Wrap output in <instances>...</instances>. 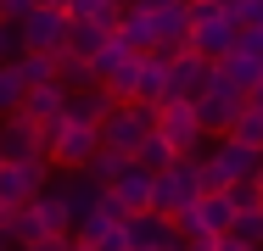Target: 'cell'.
Returning <instances> with one entry per match:
<instances>
[{"mask_svg": "<svg viewBox=\"0 0 263 251\" xmlns=\"http://www.w3.org/2000/svg\"><path fill=\"white\" fill-rule=\"evenodd\" d=\"M208 196V173H202V156H174V168L152 173V212L157 218H174L185 206Z\"/></svg>", "mask_w": 263, "mask_h": 251, "instance_id": "1", "label": "cell"}, {"mask_svg": "<svg viewBox=\"0 0 263 251\" xmlns=\"http://www.w3.org/2000/svg\"><path fill=\"white\" fill-rule=\"evenodd\" d=\"M96 134H101V145H106V151H118V156H129V162H135V151L157 134V106L118 100V106L101 117V129H96Z\"/></svg>", "mask_w": 263, "mask_h": 251, "instance_id": "2", "label": "cell"}, {"mask_svg": "<svg viewBox=\"0 0 263 251\" xmlns=\"http://www.w3.org/2000/svg\"><path fill=\"white\" fill-rule=\"evenodd\" d=\"M235 23H230V11L224 6H213V0H191V50L196 56H208V61H218V56H230L235 50Z\"/></svg>", "mask_w": 263, "mask_h": 251, "instance_id": "3", "label": "cell"}, {"mask_svg": "<svg viewBox=\"0 0 263 251\" xmlns=\"http://www.w3.org/2000/svg\"><path fill=\"white\" fill-rule=\"evenodd\" d=\"M202 173H208V190H230V184H247L252 173H258V151H247L241 140H230V134H218L202 156Z\"/></svg>", "mask_w": 263, "mask_h": 251, "instance_id": "4", "label": "cell"}, {"mask_svg": "<svg viewBox=\"0 0 263 251\" xmlns=\"http://www.w3.org/2000/svg\"><path fill=\"white\" fill-rule=\"evenodd\" d=\"M196 106V123H202V134H230L235 129V117H241V106H247V95L213 67V78H208V90L191 100Z\"/></svg>", "mask_w": 263, "mask_h": 251, "instance_id": "5", "label": "cell"}, {"mask_svg": "<svg viewBox=\"0 0 263 251\" xmlns=\"http://www.w3.org/2000/svg\"><path fill=\"white\" fill-rule=\"evenodd\" d=\"M45 184H51V162H45V156H34V162H6V168H0V206L17 212V206H28V201L40 196Z\"/></svg>", "mask_w": 263, "mask_h": 251, "instance_id": "6", "label": "cell"}, {"mask_svg": "<svg viewBox=\"0 0 263 251\" xmlns=\"http://www.w3.org/2000/svg\"><path fill=\"white\" fill-rule=\"evenodd\" d=\"M157 140H168L179 156H196V145H202L208 134H202V123H196V106H191V100H162L157 106Z\"/></svg>", "mask_w": 263, "mask_h": 251, "instance_id": "7", "label": "cell"}, {"mask_svg": "<svg viewBox=\"0 0 263 251\" xmlns=\"http://www.w3.org/2000/svg\"><path fill=\"white\" fill-rule=\"evenodd\" d=\"M51 190L62 196L67 218H73V229H79V223H84V218L101 206V196H106V190L90 179V173H84V168H62V173H51Z\"/></svg>", "mask_w": 263, "mask_h": 251, "instance_id": "8", "label": "cell"}, {"mask_svg": "<svg viewBox=\"0 0 263 251\" xmlns=\"http://www.w3.org/2000/svg\"><path fill=\"white\" fill-rule=\"evenodd\" d=\"M17 39H23V50H45V56H56L62 39H67V11H56V6H34V11L17 23Z\"/></svg>", "mask_w": 263, "mask_h": 251, "instance_id": "9", "label": "cell"}, {"mask_svg": "<svg viewBox=\"0 0 263 251\" xmlns=\"http://www.w3.org/2000/svg\"><path fill=\"white\" fill-rule=\"evenodd\" d=\"M208 78H213V61L196 56V50H185V56L168 61V95L162 100H196L202 90H208Z\"/></svg>", "mask_w": 263, "mask_h": 251, "instance_id": "10", "label": "cell"}, {"mask_svg": "<svg viewBox=\"0 0 263 251\" xmlns=\"http://www.w3.org/2000/svg\"><path fill=\"white\" fill-rule=\"evenodd\" d=\"M40 156V123H28L23 112L0 117V162H34Z\"/></svg>", "mask_w": 263, "mask_h": 251, "instance_id": "11", "label": "cell"}, {"mask_svg": "<svg viewBox=\"0 0 263 251\" xmlns=\"http://www.w3.org/2000/svg\"><path fill=\"white\" fill-rule=\"evenodd\" d=\"M101 151V134L90 123H62V140L51 145V168H84Z\"/></svg>", "mask_w": 263, "mask_h": 251, "instance_id": "12", "label": "cell"}, {"mask_svg": "<svg viewBox=\"0 0 263 251\" xmlns=\"http://www.w3.org/2000/svg\"><path fill=\"white\" fill-rule=\"evenodd\" d=\"M146 11H152V28H157V45L191 50V0H174V6H146Z\"/></svg>", "mask_w": 263, "mask_h": 251, "instance_id": "13", "label": "cell"}, {"mask_svg": "<svg viewBox=\"0 0 263 251\" xmlns=\"http://www.w3.org/2000/svg\"><path fill=\"white\" fill-rule=\"evenodd\" d=\"M123 240H129V251H162V246H174L179 235H174V223L157 218V212H135V218L123 223Z\"/></svg>", "mask_w": 263, "mask_h": 251, "instance_id": "14", "label": "cell"}, {"mask_svg": "<svg viewBox=\"0 0 263 251\" xmlns=\"http://www.w3.org/2000/svg\"><path fill=\"white\" fill-rule=\"evenodd\" d=\"M106 196H118V201H123V206H129V218H135V212H152V173L129 162V168H123V173L106 184Z\"/></svg>", "mask_w": 263, "mask_h": 251, "instance_id": "15", "label": "cell"}, {"mask_svg": "<svg viewBox=\"0 0 263 251\" xmlns=\"http://www.w3.org/2000/svg\"><path fill=\"white\" fill-rule=\"evenodd\" d=\"M28 123H51L67 112V90L62 84H34V90H23V106H17Z\"/></svg>", "mask_w": 263, "mask_h": 251, "instance_id": "16", "label": "cell"}, {"mask_svg": "<svg viewBox=\"0 0 263 251\" xmlns=\"http://www.w3.org/2000/svg\"><path fill=\"white\" fill-rule=\"evenodd\" d=\"M112 34L135 50V56H146V50L157 45V28H152V11H146V6H123V17H118Z\"/></svg>", "mask_w": 263, "mask_h": 251, "instance_id": "17", "label": "cell"}, {"mask_svg": "<svg viewBox=\"0 0 263 251\" xmlns=\"http://www.w3.org/2000/svg\"><path fill=\"white\" fill-rule=\"evenodd\" d=\"M112 34H106L101 23H84V17H67V39H62V56H73V61H90L96 50L106 45Z\"/></svg>", "mask_w": 263, "mask_h": 251, "instance_id": "18", "label": "cell"}, {"mask_svg": "<svg viewBox=\"0 0 263 251\" xmlns=\"http://www.w3.org/2000/svg\"><path fill=\"white\" fill-rule=\"evenodd\" d=\"M112 106H118V100H112V90H101V84H96V90L67 95V112H62V117H67V123H90V129H101V117L112 112Z\"/></svg>", "mask_w": 263, "mask_h": 251, "instance_id": "19", "label": "cell"}, {"mask_svg": "<svg viewBox=\"0 0 263 251\" xmlns=\"http://www.w3.org/2000/svg\"><path fill=\"white\" fill-rule=\"evenodd\" d=\"M28 206H34V218H40V229H45L51 240H73V218H67V206H62V196H56L51 184L28 201Z\"/></svg>", "mask_w": 263, "mask_h": 251, "instance_id": "20", "label": "cell"}, {"mask_svg": "<svg viewBox=\"0 0 263 251\" xmlns=\"http://www.w3.org/2000/svg\"><path fill=\"white\" fill-rule=\"evenodd\" d=\"M213 67H218V73H224V78H230L241 95H247L252 84H263V61H258V56H241V50H230V56H218Z\"/></svg>", "mask_w": 263, "mask_h": 251, "instance_id": "21", "label": "cell"}, {"mask_svg": "<svg viewBox=\"0 0 263 251\" xmlns=\"http://www.w3.org/2000/svg\"><path fill=\"white\" fill-rule=\"evenodd\" d=\"M62 56V50H56ZM56 56H45V50H23L17 56V73H23V84L34 90V84H56Z\"/></svg>", "mask_w": 263, "mask_h": 251, "instance_id": "22", "label": "cell"}, {"mask_svg": "<svg viewBox=\"0 0 263 251\" xmlns=\"http://www.w3.org/2000/svg\"><path fill=\"white\" fill-rule=\"evenodd\" d=\"M56 84H62L67 95H79V90H96V73H90V61H73V56H56Z\"/></svg>", "mask_w": 263, "mask_h": 251, "instance_id": "23", "label": "cell"}, {"mask_svg": "<svg viewBox=\"0 0 263 251\" xmlns=\"http://www.w3.org/2000/svg\"><path fill=\"white\" fill-rule=\"evenodd\" d=\"M230 140H241L247 151H263V106H241V117H235Z\"/></svg>", "mask_w": 263, "mask_h": 251, "instance_id": "24", "label": "cell"}, {"mask_svg": "<svg viewBox=\"0 0 263 251\" xmlns=\"http://www.w3.org/2000/svg\"><path fill=\"white\" fill-rule=\"evenodd\" d=\"M123 168H129V156H118V151H96V156H90V162H84V173H90V179H96V184H112V179H118V173H123Z\"/></svg>", "mask_w": 263, "mask_h": 251, "instance_id": "25", "label": "cell"}, {"mask_svg": "<svg viewBox=\"0 0 263 251\" xmlns=\"http://www.w3.org/2000/svg\"><path fill=\"white\" fill-rule=\"evenodd\" d=\"M174 156H179V151L168 145V140H157V134H152L146 145L135 151V168H146V173H162V168H174Z\"/></svg>", "mask_w": 263, "mask_h": 251, "instance_id": "26", "label": "cell"}, {"mask_svg": "<svg viewBox=\"0 0 263 251\" xmlns=\"http://www.w3.org/2000/svg\"><path fill=\"white\" fill-rule=\"evenodd\" d=\"M23 90H28V84H23V73H17V61H6V67H0V117L23 106Z\"/></svg>", "mask_w": 263, "mask_h": 251, "instance_id": "27", "label": "cell"}, {"mask_svg": "<svg viewBox=\"0 0 263 251\" xmlns=\"http://www.w3.org/2000/svg\"><path fill=\"white\" fill-rule=\"evenodd\" d=\"M235 240H247L252 251H263V206H247V212H235V229H230Z\"/></svg>", "mask_w": 263, "mask_h": 251, "instance_id": "28", "label": "cell"}, {"mask_svg": "<svg viewBox=\"0 0 263 251\" xmlns=\"http://www.w3.org/2000/svg\"><path fill=\"white\" fill-rule=\"evenodd\" d=\"M235 28H263V0H224Z\"/></svg>", "mask_w": 263, "mask_h": 251, "instance_id": "29", "label": "cell"}, {"mask_svg": "<svg viewBox=\"0 0 263 251\" xmlns=\"http://www.w3.org/2000/svg\"><path fill=\"white\" fill-rule=\"evenodd\" d=\"M23 56V39H17V23H0V67Z\"/></svg>", "mask_w": 263, "mask_h": 251, "instance_id": "30", "label": "cell"}, {"mask_svg": "<svg viewBox=\"0 0 263 251\" xmlns=\"http://www.w3.org/2000/svg\"><path fill=\"white\" fill-rule=\"evenodd\" d=\"M230 201H235V212H247V206H263V190L247 179V184H230Z\"/></svg>", "mask_w": 263, "mask_h": 251, "instance_id": "31", "label": "cell"}, {"mask_svg": "<svg viewBox=\"0 0 263 251\" xmlns=\"http://www.w3.org/2000/svg\"><path fill=\"white\" fill-rule=\"evenodd\" d=\"M235 50H241V56H258V61H263V28H241V34H235Z\"/></svg>", "mask_w": 263, "mask_h": 251, "instance_id": "32", "label": "cell"}, {"mask_svg": "<svg viewBox=\"0 0 263 251\" xmlns=\"http://www.w3.org/2000/svg\"><path fill=\"white\" fill-rule=\"evenodd\" d=\"M34 6H40V0H0V23H23Z\"/></svg>", "mask_w": 263, "mask_h": 251, "instance_id": "33", "label": "cell"}, {"mask_svg": "<svg viewBox=\"0 0 263 251\" xmlns=\"http://www.w3.org/2000/svg\"><path fill=\"white\" fill-rule=\"evenodd\" d=\"M213 251H252V246H247V240H235V235H218V240H213Z\"/></svg>", "mask_w": 263, "mask_h": 251, "instance_id": "34", "label": "cell"}, {"mask_svg": "<svg viewBox=\"0 0 263 251\" xmlns=\"http://www.w3.org/2000/svg\"><path fill=\"white\" fill-rule=\"evenodd\" d=\"M185 251H213V240H185Z\"/></svg>", "mask_w": 263, "mask_h": 251, "instance_id": "35", "label": "cell"}, {"mask_svg": "<svg viewBox=\"0 0 263 251\" xmlns=\"http://www.w3.org/2000/svg\"><path fill=\"white\" fill-rule=\"evenodd\" d=\"M252 184H258V190H263V151H258V173H252Z\"/></svg>", "mask_w": 263, "mask_h": 251, "instance_id": "36", "label": "cell"}, {"mask_svg": "<svg viewBox=\"0 0 263 251\" xmlns=\"http://www.w3.org/2000/svg\"><path fill=\"white\" fill-rule=\"evenodd\" d=\"M40 6H56V11H67V0H40Z\"/></svg>", "mask_w": 263, "mask_h": 251, "instance_id": "37", "label": "cell"}, {"mask_svg": "<svg viewBox=\"0 0 263 251\" xmlns=\"http://www.w3.org/2000/svg\"><path fill=\"white\" fill-rule=\"evenodd\" d=\"M162 251H185V240H174V246H162Z\"/></svg>", "mask_w": 263, "mask_h": 251, "instance_id": "38", "label": "cell"}, {"mask_svg": "<svg viewBox=\"0 0 263 251\" xmlns=\"http://www.w3.org/2000/svg\"><path fill=\"white\" fill-rule=\"evenodd\" d=\"M118 6H140V0H118Z\"/></svg>", "mask_w": 263, "mask_h": 251, "instance_id": "39", "label": "cell"}, {"mask_svg": "<svg viewBox=\"0 0 263 251\" xmlns=\"http://www.w3.org/2000/svg\"><path fill=\"white\" fill-rule=\"evenodd\" d=\"M213 6H224V0H213Z\"/></svg>", "mask_w": 263, "mask_h": 251, "instance_id": "40", "label": "cell"}, {"mask_svg": "<svg viewBox=\"0 0 263 251\" xmlns=\"http://www.w3.org/2000/svg\"><path fill=\"white\" fill-rule=\"evenodd\" d=\"M0 251H11V246H0Z\"/></svg>", "mask_w": 263, "mask_h": 251, "instance_id": "41", "label": "cell"}, {"mask_svg": "<svg viewBox=\"0 0 263 251\" xmlns=\"http://www.w3.org/2000/svg\"><path fill=\"white\" fill-rule=\"evenodd\" d=\"M0 168H6V162H0Z\"/></svg>", "mask_w": 263, "mask_h": 251, "instance_id": "42", "label": "cell"}]
</instances>
